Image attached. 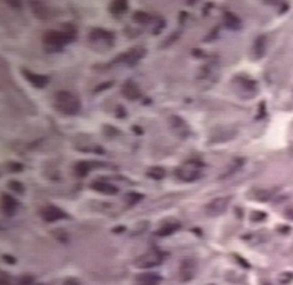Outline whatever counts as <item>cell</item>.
Wrapping results in <instances>:
<instances>
[{
	"mask_svg": "<svg viewBox=\"0 0 293 285\" xmlns=\"http://www.w3.org/2000/svg\"><path fill=\"white\" fill-rule=\"evenodd\" d=\"M76 28L71 23L63 27L62 31L49 30L43 34V48L48 53H57L64 49V46L72 43L76 39Z\"/></svg>",
	"mask_w": 293,
	"mask_h": 285,
	"instance_id": "cell-1",
	"label": "cell"
},
{
	"mask_svg": "<svg viewBox=\"0 0 293 285\" xmlns=\"http://www.w3.org/2000/svg\"><path fill=\"white\" fill-rule=\"evenodd\" d=\"M54 108L56 109V111L65 115H76L80 111L82 103L72 92L62 90L57 92L55 96Z\"/></svg>",
	"mask_w": 293,
	"mask_h": 285,
	"instance_id": "cell-2",
	"label": "cell"
},
{
	"mask_svg": "<svg viewBox=\"0 0 293 285\" xmlns=\"http://www.w3.org/2000/svg\"><path fill=\"white\" fill-rule=\"evenodd\" d=\"M203 166H204L203 162H201V161H197V160L188 161L183 166L178 168L175 173L178 177V179L182 180V181L192 182L202 176L201 168H202Z\"/></svg>",
	"mask_w": 293,
	"mask_h": 285,
	"instance_id": "cell-3",
	"label": "cell"
},
{
	"mask_svg": "<svg viewBox=\"0 0 293 285\" xmlns=\"http://www.w3.org/2000/svg\"><path fill=\"white\" fill-rule=\"evenodd\" d=\"M164 253L158 249H152L144 254L140 255L134 261V265L137 269H152L163 263Z\"/></svg>",
	"mask_w": 293,
	"mask_h": 285,
	"instance_id": "cell-4",
	"label": "cell"
},
{
	"mask_svg": "<svg viewBox=\"0 0 293 285\" xmlns=\"http://www.w3.org/2000/svg\"><path fill=\"white\" fill-rule=\"evenodd\" d=\"M146 55V50L143 46H135V48L130 49L128 52L119 54L114 60L112 61V64H120L125 63L130 66H133L135 64L139 63L142 58H144Z\"/></svg>",
	"mask_w": 293,
	"mask_h": 285,
	"instance_id": "cell-5",
	"label": "cell"
},
{
	"mask_svg": "<svg viewBox=\"0 0 293 285\" xmlns=\"http://www.w3.org/2000/svg\"><path fill=\"white\" fill-rule=\"evenodd\" d=\"M232 202L231 196H224V197H217L213 201H211L205 207V212L209 216H220V215L224 214L228 208L229 203Z\"/></svg>",
	"mask_w": 293,
	"mask_h": 285,
	"instance_id": "cell-6",
	"label": "cell"
},
{
	"mask_svg": "<svg viewBox=\"0 0 293 285\" xmlns=\"http://www.w3.org/2000/svg\"><path fill=\"white\" fill-rule=\"evenodd\" d=\"M234 84L239 87L242 94H245V99H251L257 95V83L250 78L237 76L234 79Z\"/></svg>",
	"mask_w": 293,
	"mask_h": 285,
	"instance_id": "cell-7",
	"label": "cell"
},
{
	"mask_svg": "<svg viewBox=\"0 0 293 285\" xmlns=\"http://www.w3.org/2000/svg\"><path fill=\"white\" fill-rule=\"evenodd\" d=\"M40 215H41V217L44 222H47V223H54V222H57V220L68 217L67 214L64 211H62L61 208H59L55 205H48L43 207L41 209V212H40Z\"/></svg>",
	"mask_w": 293,
	"mask_h": 285,
	"instance_id": "cell-8",
	"label": "cell"
},
{
	"mask_svg": "<svg viewBox=\"0 0 293 285\" xmlns=\"http://www.w3.org/2000/svg\"><path fill=\"white\" fill-rule=\"evenodd\" d=\"M21 75L24 76V78L27 81H29V83H30L34 87V88L43 89L49 84V77L48 76H45V75H41V74L32 73L31 71H29V69H26V68L21 69Z\"/></svg>",
	"mask_w": 293,
	"mask_h": 285,
	"instance_id": "cell-9",
	"label": "cell"
},
{
	"mask_svg": "<svg viewBox=\"0 0 293 285\" xmlns=\"http://www.w3.org/2000/svg\"><path fill=\"white\" fill-rule=\"evenodd\" d=\"M197 272V264L191 259H186L182 261L179 270V275L182 282L191 281Z\"/></svg>",
	"mask_w": 293,
	"mask_h": 285,
	"instance_id": "cell-10",
	"label": "cell"
},
{
	"mask_svg": "<svg viewBox=\"0 0 293 285\" xmlns=\"http://www.w3.org/2000/svg\"><path fill=\"white\" fill-rule=\"evenodd\" d=\"M121 94L125 99H128V100L131 101L139 100L142 97V92L141 89L139 88V86L132 80H128L126 83L123 84L121 88Z\"/></svg>",
	"mask_w": 293,
	"mask_h": 285,
	"instance_id": "cell-11",
	"label": "cell"
},
{
	"mask_svg": "<svg viewBox=\"0 0 293 285\" xmlns=\"http://www.w3.org/2000/svg\"><path fill=\"white\" fill-rule=\"evenodd\" d=\"M32 13L39 20H49L53 17L52 10L41 2H30Z\"/></svg>",
	"mask_w": 293,
	"mask_h": 285,
	"instance_id": "cell-12",
	"label": "cell"
},
{
	"mask_svg": "<svg viewBox=\"0 0 293 285\" xmlns=\"http://www.w3.org/2000/svg\"><path fill=\"white\" fill-rule=\"evenodd\" d=\"M17 208H18V202L15 200V197L7 193L2 194V209L3 213L7 217L14 216L15 213L17 212Z\"/></svg>",
	"mask_w": 293,
	"mask_h": 285,
	"instance_id": "cell-13",
	"label": "cell"
},
{
	"mask_svg": "<svg viewBox=\"0 0 293 285\" xmlns=\"http://www.w3.org/2000/svg\"><path fill=\"white\" fill-rule=\"evenodd\" d=\"M279 189H257L251 191L250 196L252 200L258 201V202H268L270 200H272L273 197L277 195Z\"/></svg>",
	"mask_w": 293,
	"mask_h": 285,
	"instance_id": "cell-14",
	"label": "cell"
},
{
	"mask_svg": "<svg viewBox=\"0 0 293 285\" xmlns=\"http://www.w3.org/2000/svg\"><path fill=\"white\" fill-rule=\"evenodd\" d=\"M116 38V34H114L110 30H106V29L97 28L94 29L93 31H90L88 39L91 42H97V41H106V42H110L113 41Z\"/></svg>",
	"mask_w": 293,
	"mask_h": 285,
	"instance_id": "cell-15",
	"label": "cell"
},
{
	"mask_svg": "<svg viewBox=\"0 0 293 285\" xmlns=\"http://www.w3.org/2000/svg\"><path fill=\"white\" fill-rule=\"evenodd\" d=\"M267 51V38L265 36H260L258 37L254 45H252L251 49V56L255 58V60H260V58L263 57V55L266 54Z\"/></svg>",
	"mask_w": 293,
	"mask_h": 285,
	"instance_id": "cell-16",
	"label": "cell"
},
{
	"mask_svg": "<svg viewBox=\"0 0 293 285\" xmlns=\"http://www.w3.org/2000/svg\"><path fill=\"white\" fill-rule=\"evenodd\" d=\"M98 166H103L100 162H95V161H79L75 165V173L77 174L80 178H85L88 176L90 170L95 167Z\"/></svg>",
	"mask_w": 293,
	"mask_h": 285,
	"instance_id": "cell-17",
	"label": "cell"
},
{
	"mask_svg": "<svg viewBox=\"0 0 293 285\" xmlns=\"http://www.w3.org/2000/svg\"><path fill=\"white\" fill-rule=\"evenodd\" d=\"M90 187L93 190L100 192V193L106 194V195H116L119 192V189L117 187H114V185L108 182H103V181H95L91 183Z\"/></svg>",
	"mask_w": 293,
	"mask_h": 285,
	"instance_id": "cell-18",
	"label": "cell"
},
{
	"mask_svg": "<svg viewBox=\"0 0 293 285\" xmlns=\"http://www.w3.org/2000/svg\"><path fill=\"white\" fill-rule=\"evenodd\" d=\"M162 282V277L156 273H144L137 275L135 278L136 285H159Z\"/></svg>",
	"mask_w": 293,
	"mask_h": 285,
	"instance_id": "cell-19",
	"label": "cell"
},
{
	"mask_svg": "<svg viewBox=\"0 0 293 285\" xmlns=\"http://www.w3.org/2000/svg\"><path fill=\"white\" fill-rule=\"evenodd\" d=\"M223 21L224 25H225V27L229 29V30L237 31L242 28V20L239 19L238 16L233 13H225V15L223 17Z\"/></svg>",
	"mask_w": 293,
	"mask_h": 285,
	"instance_id": "cell-20",
	"label": "cell"
},
{
	"mask_svg": "<svg viewBox=\"0 0 293 285\" xmlns=\"http://www.w3.org/2000/svg\"><path fill=\"white\" fill-rule=\"evenodd\" d=\"M180 227H181V225L178 222L166 223V224H163L162 227L156 230V235L159 236V237L170 236V235L174 234V232L179 230Z\"/></svg>",
	"mask_w": 293,
	"mask_h": 285,
	"instance_id": "cell-21",
	"label": "cell"
},
{
	"mask_svg": "<svg viewBox=\"0 0 293 285\" xmlns=\"http://www.w3.org/2000/svg\"><path fill=\"white\" fill-rule=\"evenodd\" d=\"M129 9V4L126 0H117L111 3L110 11L112 15H123Z\"/></svg>",
	"mask_w": 293,
	"mask_h": 285,
	"instance_id": "cell-22",
	"label": "cell"
},
{
	"mask_svg": "<svg viewBox=\"0 0 293 285\" xmlns=\"http://www.w3.org/2000/svg\"><path fill=\"white\" fill-rule=\"evenodd\" d=\"M146 176L153 180H162L166 177V170L163 167L154 166L151 167L146 172Z\"/></svg>",
	"mask_w": 293,
	"mask_h": 285,
	"instance_id": "cell-23",
	"label": "cell"
},
{
	"mask_svg": "<svg viewBox=\"0 0 293 285\" xmlns=\"http://www.w3.org/2000/svg\"><path fill=\"white\" fill-rule=\"evenodd\" d=\"M102 134L107 137L114 138V137L119 136L120 134H121V132H120V130H118L116 126L110 125V124H106V125L102 126Z\"/></svg>",
	"mask_w": 293,
	"mask_h": 285,
	"instance_id": "cell-24",
	"label": "cell"
},
{
	"mask_svg": "<svg viewBox=\"0 0 293 285\" xmlns=\"http://www.w3.org/2000/svg\"><path fill=\"white\" fill-rule=\"evenodd\" d=\"M152 19L153 17L147 13H144V11H135L133 15V20L137 23H147Z\"/></svg>",
	"mask_w": 293,
	"mask_h": 285,
	"instance_id": "cell-25",
	"label": "cell"
},
{
	"mask_svg": "<svg viewBox=\"0 0 293 285\" xmlns=\"http://www.w3.org/2000/svg\"><path fill=\"white\" fill-rule=\"evenodd\" d=\"M143 197H144V195L143 194L136 193V192H131V193L125 195V200H126V202H128L129 205H134V204H136V203H139L143 199Z\"/></svg>",
	"mask_w": 293,
	"mask_h": 285,
	"instance_id": "cell-26",
	"label": "cell"
},
{
	"mask_svg": "<svg viewBox=\"0 0 293 285\" xmlns=\"http://www.w3.org/2000/svg\"><path fill=\"white\" fill-rule=\"evenodd\" d=\"M7 185L10 190H13L14 192H16V193H18V194H22L25 192L24 184L19 181H17V180H11V181H9L7 183Z\"/></svg>",
	"mask_w": 293,
	"mask_h": 285,
	"instance_id": "cell-27",
	"label": "cell"
},
{
	"mask_svg": "<svg viewBox=\"0 0 293 285\" xmlns=\"http://www.w3.org/2000/svg\"><path fill=\"white\" fill-rule=\"evenodd\" d=\"M7 169L10 172H21L24 170V166H22L20 162H17V161H9L7 164Z\"/></svg>",
	"mask_w": 293,
	"mask_h": 285,
	"instance_id": "cell-28",
	"label": "cell"
},
{
	"mask_svg": "<svg viewBox=\"0 0 293 285\" xmlns=\"http://www.w3.org/2000/svg\"><path fill=\"white\" fill-rule=\"evenodd\" d=\"M113 84H114L113 81H105V83H101L94 89V92L95 94H100V92H102V91L110 89L111 87L113 86Z\"/></svg>",
	"mask_w": 293,
	"mask_h": 285,
	"instance_id": "cell-29",
	"label": "cell"
},
{
	"mask_svg": "<svg viewBox=\"0 0 293 285\" xmlns=\"http://www.w3.org/2000/svg\"><path fill=\"white\" fill-rule=\"evenodd\" d=\"M267 218V214L266 213H262V212H252L250 215V220L251 222H262L263 219Z\"/></svg>",
	"mask_w": 293,
	"mask_h": 285,
	"instance_id": "cell-30",
	"label": "cell"
},
{
	"mask_svg": "<svg viewBox=\"0 0 293 285\" xmlns=\"http://www.w3.org/2000/svg\"><path fill=\"white\" fill-rule=\"evenodd\" d=\"M114 115H116L117 119L121 120V119H125L128 113H126L125 108L123 106H121V104H119V106H117L116 110H114Z\"/></svg>",
	"mask_w": 293,
	"mask_h": 285,
	"instance_id": "cell-31",
	"label": "cell"
},
{
	"mask_svg": "<svg viewBox=\"0 0 293 285\" xmlns=\"http://www.w3.org/2000/svg\"><path fill=\"white\" fill-rule=\"evenodd\" d=\"M34 282V278L30 275H24L19 277V280L17 281L16 285H32Z\"/></svg>",
	"mask_w": 293,
	"mask_h": 285,
	"instance_id": "cell-32",
	"label": "cell"
},
{
	"mask_svg": "<svg viewBox=\"0 0 293 285\" xmlns=\"http://www.w3.org/2000/svg\"><path fill=\"white\" fill-rule=\"evenodd\" d=\"M179 36H180V31H177V32H174L172 34H170V37L168 39H166V41H165V43L163 44V46H169L170 44L174 43L175 41L178 40Z\"/></svg>",
	"mask_w": 293,
	"mask_h": 285,
	"instance_id": "cell-33",
	"label": "cell"
},
{
	"mask_svg": "<svg viewBox=\"0 0 293 285\" xmlns=\"http://www.w3.org/2000/svg\"><path fill=\"white\" fill-rule=\"evenodd\" d=\"M293 280V274L292 273H284V274L281 275L279 277V282L280 284H289Z\"/></svg>",
	"mask_w": 293,
	"mask_h": 285,
	"instance_id": "cell-34",
	"label": "cell"
},
{
	"mask_svg": "<svg viewBox=\"0 0 293 285\" xmlns=\"http://www.w3.org/2000/svg\"><path fill=\"white\" fill-rule=\"evenodd\" d=\"M166 27V21L165 20H160L157 22V26L154 28V32L153 34H155V36H157V34H159L160 32H162L163 29Z\"/></svg>",
	"mask_w": 293,
	"mask_h": 285,
	"instance_id": "cell-35",
	"label": "cell"
},
{
	"mask_svg": "<svg viewBox=\"0 0 293 285\" xmlns=\"http://www.w3.org/2000/svg\"><path fill=\"white\" fill-rule=\"evenodd\" d=\"M217 30H219V28H215L214 30H212L210 33H209V36L205 38V42H208V41H212L213 39H215L216 38V34H217Z\"/></svg>",
	"mask_w": 293,
	"mask_h": 285,
	"instance_id": "cell-36",
	"label": "cell"
},
{
	"mask_svg": "<svg viewBox=\"0 0 293 285\" xmlns=\"http://www.w3.org/2000/svg\"><path fill=\"white\" fill-rule=\"evenodd\" d=\"M131 130L134 132V134H136V135H139V136H141V135H143V134H144V131H143L142 127L139 126V125H133L131 127Z\"/></svg>",
	"mask_w": 293,
	"mask_h": 285,
	"instance_id": "cell-37",
	"label": "cell"
},
{
	"mask_svg": "<svg viewBox=\"0 0 293 285\" xmlns=\"http://www.w3.org/2000/svg\"><path fill=\"white\" fill-rule=\"evenodd\" d=\"M187 18H188V13H186V11H181L180 15H179V22L180 23L186 22Z\"/></svg>",
	"mask_w": 293,
	"mask_h": 285,
	"instance_id": "cell-38",
	"label": "cell"
},
{
	"mask_svg": "<svg viewBox=\"0 0 293 285\" xmlns=\"http://www.w3.org/2000/svg\"><path fill=\"white\" fill-rule=\"evenodd\" d=\"M63 285H80V284L77 280H75V278H70V280L65 281Z\"/></svg>",
	"mask_w": 293,
	"mask_h": 285,
	"instance_id": "cell-39",
	"label": "cell"
},
{
	"mask_svg": "<svg viewBox=\"0 0 293 285\" xmlns=\"http://www.w3.org/2000/svg\"><path fill=\"white\" fill-rule=\"evenodd\" d=\"M202 54H203V52L201 51V50H199V49H194L193 51H192V55H194V56H197V57H200V56H202Z\"/></svg>",
	"mask_w": 293,
	"mask_h": 285,
	"instance_id": "cell-40",
	"label": "cell"
},
{
	"mask_svg": "<svg viewBox=\"0 0 293 285\" xmlns=\"http://www.w3.org/2000/svg\"><path fill=\"white\" fill-rule=\"evenodd\" d=\"M7 4L10 5L11 7H16V8L21 7V3L20 2H7Z\"/></svg>",
	"mask_w": 293,
	"mask_h": 285,
	"instance_id": "cell-41",
	"label": "cell"
},
{
	"mask_svg": "<svg viewBox=\"0 0 293 285\" xmlns=\"http://www.w3.org/2000/svg\"><path fill=\"white\" fill-rule=\"evenodd\" d=\"M4 260L6 261V262H8V263H15L16 262V260L14 258L9 257V255H4Z\"/></svg>",
	"mask_w": 293,
	"mask_h": 285,
	"instance_id": "cell-42",
	"label": "cell"
},
{
	"mask_svg": "<svg viewBox=\"0 0 293 285\" xmlns=\"http://www.w3.org/2000/svg\"><path fill=\"white\" fill-rule=\"evenodd\" d=\"M285 215H286V217H288L289 219L293 220V208H289L288 211L285 212Z\"/></svg>",
	"mask_w": 293,
	"mask_h": 285,
	"instance_id": "cell-43",
	"label": "cell"
},
{
	"mask_svg": "<svg viewBox=\"0 0 293 285\" xmlns=\"http://www.w3.org/2000/svg\"><path fill=\"white\" fill-rule=\"evenodd\" d=\"M125 230V227H123V226H120V227H117L113 229V232H117V234H120V232H123Z\"/></svg>",
	"mask_w": 293,
	"mask_h": 285,
	"instance_id": "cell-44",
	"label": "cell"
},
{
	"mask_svg": "<svg viewBox=\"0 0 293 285\" xmlns=\"http://www.w3.org/2000/svg\"><path fill=\"white\" fill-rule=\"evenodd\" d=\"M36 285H42V284H36Z\"/></svg>",
	"mask_w": 293,
	"mask_h": 285,
	"instance_id": "cell-45",
	"label": "cell"
}]
</instances>
